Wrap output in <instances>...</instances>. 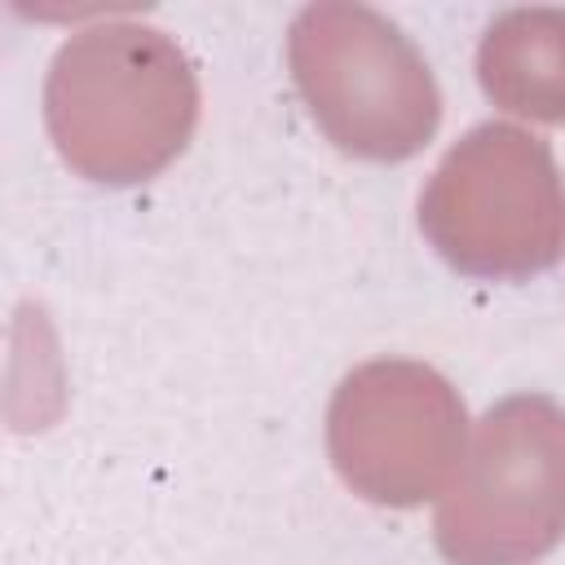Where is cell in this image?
<instances>
[{
    "mask_svg": "<svg viewBox=\"0 0 565 565\" xmlns=\"http://www.w3.org/2000/svg\"><path fill=\"white\" fill-rule=\"evenodd\" d=\"M450 565H525L565 539V406L547 393L494 402L437 503Z\"/></svg>",
    "mask_w": 565,
    "mask_h": 565,
    "instance_id": "obj_4",
    "label": "cell"
},
{
    "mask_svg": "<svg viewBox=\"0 0 565 565\" xmlns=\"http://www.w3.org/2000/svg\"><path fill=\"white\" fill-rule=\"evenodd\" d=\"M287 66L313 124L353 159L402 163L441 124V88L424 53L380 9L305 4L287 26Z\"/></svg>",
    "mask_w": 565,
    "mask_h": 565,
    "instance_id": "obj_3",
    "label": "cell"
},
{
    "mask_svg": "<svg viewBox=\"0 0 565 565\" xmlns=\"http://www.w3.org/2000/svg\"><path fill=\"white\" fill-rule=\"evenodd\" d=\"M199 71L177 35L115 18L75 31L44 75V128L62 163L97 185L159 177L194 137Z\"/></svg>",
    "mask_w": 565,
    "mask_h": 565,
    "instance_id": "obj_1",
    "label": "cell"
},
{
    "mask_svg": "<svg viewBox=\"0 0 565 565\" xmlns=\"http://www.w3.org/2000/svg\"><path fill=\"white\" fill-rule=\"evenodd\" d=\"M428 247L468 278H530L565 256V177L530 128L486 119L433 168L419 194Z\"/></svg>",
    "mask_w": 565,
    "mask_h": 565,
    "instance_id": "obj_2",
    "label": "cell"
},
{
    "mask_svg": "<svg viewBox=\"0 0 565 565\" xmlns=\"http://www.w3.org/2000/svg\"><path fill=\"white\" fill-rule=\"evenodd\" d=\"M481 93L521 119L565 124V9H503L477 44Z\"/></svg>",
    "mask_w": 565,
    "mask_h": 565,
    "instance_id": "obj_6",
    "label": "cell"
},
{
    "mask_svg": "<svg viewBox=\"0 0 565 565\" xmlns=\"http://www.w3.org/2000/svg\"><path fill=\"white\" fill-rule=\"evenodd\" d=\"M468 441L459 388L428 362L353 366L327 406V455L340 481L375 508H419L450 490Z\"/></svg>",
    "mask_w": 565,
    "mask_h": 565,
    "instance_id": "obj_5",
    "label": "cell"
}]
</instances>
